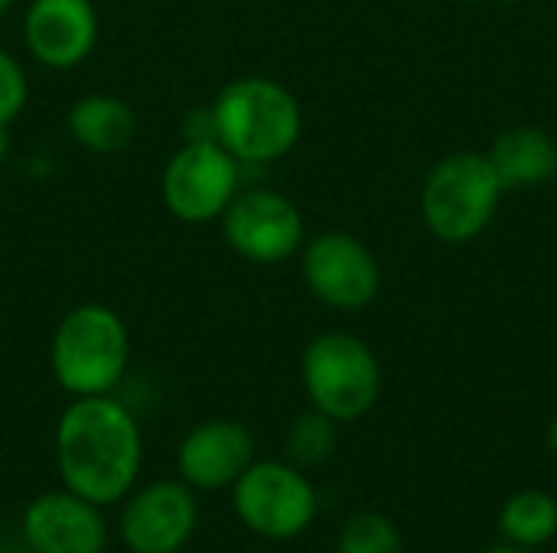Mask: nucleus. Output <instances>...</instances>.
I'll use <instances>...</instances> for the list:
<instances>
[{
  "label": "nucleus",
  "instance_id": "nucleus-1",
  "mask_svg": "<svg viewBox=\"0 0 557 553\" xmlns=\"http://www.w3.org/2000/svg\"><path fill=\"white\" fill-rule=\"evenodd\" d=\"M55 469L69 492L108 508L137 486L144 433L131 407L111 394L72 398L55 424Z\"/></svg>",
  "mask_w": 557,
  "mask_h": 553
},
{
  "label": "nucleus",
  "instance_id": "nucleus-2",
  "mask_svg": "<svg viewBox=\"0 0 557 553\" xmlns=\"http://www.w3.org/2000/svg\"><path fill=\"white\" fill-rule=\"evenodd\" d=\"M212 137L238 163H274L287 156L304 130V111L294 91L264 75H245L215 95L209 108Z\"/></svg>",
  "mask_w": 557,
  "mask_h": 553
},
{
  "label": "nucleus",
  "instance_id": "nucleus-3",
  "mask_svg": "<svg viewBox=\"0 0 557 553\" xmlns=\"http://www.w3.org/2000/svg\"><path fill=\"white\" fill-rule=\"evenodd\" d=\"M127 365L131 329L117 310L104 303H82L59 319L49 342V368L65 394H114Z\"/></svg>",
  "mask_w": 557,
  "mask_h": 553
},
{
  "label": "nucleus",
  "instance_id": "nucleus-4",
  "mask_svg": "<svg viewBox=\"0 0 557 553\" xmlns=\"http://www.w3.org/2000/svg\"><path fill=\"white\" fill-rule=\"evenodd\" d=\"M503 183L486 153L460 150L428 173L421 189V215L434 238L467 244L490 228L503 202Z\"/></svg>",
  "mask_w": 557,
  "mask_h": 553
},
{
  "label": "nucleus",
  "instance_id": "nucleus-5",
  "mask_svg": "<svg viewBox=\"0 0 557 553\" xmlns=\"http://www.w3.org/2000/svg\"><path fill=\"white\" fill-rule=\"evenodd\" d=\"M300 381L310 407L352 424L366 417L382 394V365L375 352L352 332H323L300 355Z\"/></svg>",
  "mask_w": 557,
  "mask_h": 553
},
{
  "label": "nucleus",
  "instance_id": "nucleus-6",
  "mask_svg": "<svg viewBox=\"0 0 557 553\" xmlns=\"http://www.w3.org/2000/svg\"><path fill=\"white\" fill-rule=\"evenodd\" d=\"M238 521L264 541L300 538L320 512V495L307 469L287 460H255L232 486Z\"/></svg>",
  "mask_w": 557,
  "mask_h": 553
},
{
  "label": "nucleus",
  "instance_id": "nucleus-7",
  "mask_svg": "<svg viewBox=\"0 0 557 553\" xmlns=\"http://www.w3.org/2000/svg\"><path fill=\"white\" fill-rule=\"evenodd\" d=\"M238 166L215 137H193L166 160L160 183L166 212L186 225L219 222L242 189Z\"/></svg>",
  "mask_w": 557,
  "mask_h": 553
},
{
  "label": "nucleus",
  "instance_id": "nucleus-8",
  "mask_svg": "<svg viewBox=\"0 0 557 553\" xmlns=\"http://www.w3.org/2000/svg\"><path fill=\"white\" fill-rule=\"evenodd\" d=\"M219 222L225 244L251 264H281L304 248V215L277 189H238Z\"/></svg>",
  "mask_w": 557,
  "mask_h": 553
},
{
  "label": "nucleus",
  "instance_id": "nucleus-9",
  "mask_svg": "<svg viewBox=\"0 0 557 553\" xmlns=\"http://www.w3.org/2000/svg\"><path fill=\"white\" fill-rule=\"evenodd\" d=\"M300 274L307 290L333 310H366L382 287L375 254L349 231H320L304 244Z\"/></svg>",
  "mask_w": 557,
  "mask_h": 553
},
{
  "label": "nucleus",
  "instance_id": "nucleus-10",
  "mask_svg": "<svg viewBox=\"0 0 557 553\" xmlns=\"http://www.w3.org/2000/svg\"><path fill=\"white\" fill-rule=\"evenodd\" d=\"M196 521V489L183 479H157L124 495L117 538L131 553H176L189 544Z\"/></svg>",
  "mask_w": 557,
  "mask_h": 553
},
{
  "label": "nucleus",
  "instance_id": "nucleus-11",
  "mask_svg": "<svg viewBox=\"0 0 557 553\" xmlns=\"http://www.w3.org/2000/svg\"><path fill=\"white\" fill-rule=\"evenodd\" d=\"M23 541L33 553H104V508L62 489L36 495L23 512Z\"/></svg>",
  "mask_w": 557,
  "mask_h": 553
},
{
  "label": "nucleus",
  "instance_id": "nucleus-12",
  "mask_svg": "<svg viewBox=\"0 0 557 553\" xmlns=\"http://www.w3.org/2000/svg\"><path fill=\"white\" fill-rule=\"evenodd\" d=\"M255 460V433L228 417L196 424L176 447V473L196 492L232 489Z\"/></svg>",
  "mask_w": 557,
  "mask_h": 553
},
{
  "label": "nucleus",
  "instance_id": "nucleus-13",
  "mask_svg": "<svg viewBox=\"0 0 557 553\" xmlns=\"http://www.w3.org/2000/svg\"><path fill=\"white\" fill-rule=\"evenodd\" d=\"M23 42L46 68H75L98 46V10L91 0H29Z\"/></svg>",
  "mask_w": 557,
  "mask_h": 553
},
{
  "label": "nucleus",
  "instance_id": "nucleus-14",
  "mask_svg": "<svg viewBox=\"0 0 557 553\" xmlns=\"http://www.w3.org/2000/svg\"><path fill=\"white\" fill-rule=\"evenodd\" d=\"M490 163L506 192L545 186L557 176V143L542 127H509L490 147Z\"/></svg>",
  "mask_w": 557,
  "mask_h": 553
},
{
  "label": "nucleus",
  "instance_id": "nucleus-15",
  "mask_svg": "<svg viewBox=\"0 0 557 553\" xmlns=\"http://www.w3.org/2000/svg\"><path fill=\"white\" fill-rule=\"evenodd\" d=\"M65 127H69V137L78 147H85L88 153L108 156V153H121V150H127L134 143L137 114L124 98L95 91V95L78 98L69 108Z\"/></svg>",
  "mask_w": 557,
  "mask_h": 553
},
{
  "label": "nucleus",
  "instance_id": "nucleus-16",
  "mask_svg": "<svg viewBox=\"0 0 557 553\" xmlns=\"http://www.w3.org/2000/svg\"><path fill=\"white\" fill-rule=\"evenodd\" d=\"M499 535L506 544L539 551L557 538V499L545 489H522L506 499L499 512Z\"/></svg>",
  "mask_w": 557,
  "mask_h": 553
},
{
  "label": "nucleus",
  "instance_id": "nucleus-17",
  "mask_svg": "<svg viewBox=\"0 0 557 553\" xmlns=\"http://www.w3.org/2000/svg\"><path fill=\"white\" fill-rule=\"evenodd\" d=\"M336 420L320 414L317 407L297 414L284 433V456L287 463L300 466V469H317L326 460H333L336 447H339V433H336Z\"/></svg>",
  "mask_w": 557,
  "mask_h": 553
},
{
  "label": "nucleus",
  "instance_id": "nucleus-18",
  "mask_svg": "<svg viewBox=\"0 0 557 553\" xmlns=\"http://www.w3.org/2000/svg\"><path fill=\"white\" fill-rule=\"evenodd\" d=\"M336 553H405V538L388 515L359 512L343 525Z\"/></svg>",
  "mask_w": 557,
  "mask_h": 553
},
{
  "label": "nucleus",
  "instance_id": "nucleus-19",
  "mask_svg": "<svg viewBox=\"0 0 557 553\" xmlns=\"http://www.w3.org/2000/svg\"><path fill=\"white\" fill-rule=\"evenodd\" d=\"M26 98H29V85H26L23 65L7 49H0V124L3 127H10V121L20 117V111L26 108Z\"/></svg>",
  "mask_w": 557,
  "mask_h": 553
},
{
  "label": "nucleus",
  "instance_id": "nucleus-20",
  "mask_svg": "<svg viewBox=\"0 0 557 553\" xmlns=\"http://www.w3.org/2000/svg\"><path fill=\"white\" fill-rule=\"evenodd\" d=\"M548 450L555 453L557 460V414L552 417V424H548Z\"/></svg>",
  "mask_w": 557,
  "mask_h": 553
},
{
  "label": "nucleus",
  "instance_id": "nucleus-21",
  "mask_svg": "<svg viewBox=\"0 0 557 553\" xmlns=\"http://www.w3.org/2000/svg\"><path fill=\"white\" fill-rule=\"evenodd\" d=\"M7 153H10V134H7V127L0 124V163L7 160Z\"/></svg>",
  "mask_w": 557,
  "mask_h": 553
},
{
  "label": "nucleus",
  "instance_id": "nucleus-22",
  "mask_svg": "<svg viewBox=\"0 0 557 553\" xmlns=\"http://www.w3.org/2000/svg\"><path fill=\"white\" fill-rule=\"evenodd\" d=\"M483 553H535V551H525V548H516V544H496V548H490V551Z\"/></svg>",
  "mask_w": 557,
  "mask_h": 553
},
{
  "label": "nucleus",
  "instance_id": "nucleus-23",
  "mask_svg": "<svg viewBox=\"0 0 557 553\" xmlns=\"http://www.w3.org/2000/svg\"><path fill=\"white\" fill-rule=\"evenodd\" d=\"M13 3H16V0H0V16H3V13H7V10L13 7Z\"/></svg>",
  "mask_w": 557,
  "mask_h": 553
},
{
  "label": "nucleus",
  "instance_id": "nucleus-24",
  "mask_svg": "<svg viewBox=\"0 0 557 553\" xmlns=\"http://www.w3.org/2000/svg\"><path fill=\"white\" fill-rule=\"evenodd\" d=\"M470 3H480V0H470Z\"/></svg>",
  "mask_w": 557,
  "mask_h": 553
}]
</instances>
